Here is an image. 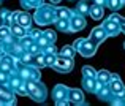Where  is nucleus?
Instances as JSON below:
<instances>
[{"label": "nucleus", "instance_id": "nucleus-1", "mask_svg": "<svg viewBox=\"0 0 125 106\" xmlns=\"http://www.w3.org/2000/svg\"><path fill=\"white\" fill-rule=\"evenodd\" d=\"M35 22L38 25H48L51 22H55L57 21V16H55V8L51 5H41L37 8L35 11V16H33Z\"/></svg>", "mask_w": 125, "mask_h": 106}, {"label": "nucleus", "instance_id": "nucleus-2", "mask_svg": "<svg viewBox=\"0 0 125 106\" xmlns=\"http://www.w3.org/2000/svg\"><path fill=\"white\" fill-rule=\"evenodd\" d=\"M120 16L117 13H113L108 19H104L101 22V27L104 29V32L108 33V36H117L120 33Z\"/></svg>", "mask_w": 125, "mask_h": 106}, {"label": "nucleus", "instance_id": "nucleus-3", "mask_svg": "<svg viewBox=\"0 0 125 106\" xmlns=\"http://www.w3.org/2000/svg\"><path fill=\"white\" fill-rule=\"evenodd\" d=\"M97 48H98V44H95L90 38H83V41L78 46L76 52H79L83 57H92V55H95V52H97Z\"/></svg>", "mask_w": 125, "mask_h": 106}, {"label": "nucleus", "instance_id": "nucleus-4", "mask_svg": "<svg viewBox=\"0 0 125 106\" xmlns=\"http://www.w3.org/2000/svg\"><path fill=\"white\" fill-rule=\"evenodd\" d=\"M73 67H74L73 59L62 57V55H57L55 64L52 65V68H54L55 71H59V73H70L71 70H73Z\"/></svg>", "mask_w": 125, "mask_h": 106}, {"label": "nucleus", "instance_id": "nucleus-5", "mask_svg": "<svg viewBox=\"0 0 125 106\" xmlns=\"http://www.w3.org/2000/svg\"><path fill=\"white\" fill-rule=\"evenodd\" d=\"M67 98L70 103L73 105H78V106H85L84 100V92L81 90V89H73V87H68V92H67Z\"/></svg>", "mask_w": 125, "mask_h": 106}, {"label": "nucleus", "instance_id": "nucleus-6", "mask_svg": "<svg viewBox=\"0 0 125 106\" xmlns=\"http://www.w3.org/2000/svg\"><path fill=\"white\" fill-rule=\"evenodd\" d=\"M68 21H70V32H81L83 29H85V25H87L84 16L78 14L76 11H73V14L70 16Z\"/></svg>", "mask_w": 125, "mask_h": 106}, {"label": "nucleus", "instance_id": "nucleus-7", "mask_svg": "<svg viewBox=\"0 0 125 106\" xmlns=\"http://www.w3.org/2000/svg\"><path fill=\"white\" fill-rule=\"evenodd\" d=\"M89 38H90L92 41L95 43V44L100 46L101 43H103L104 40L108 38V33L104 32V29L101 27V25H97V27H94V29L90 30V35H89Z\"/></svg>", "mask_w": 125, "mask_h": 106}, {"label": "nucleus", "instance_id": "nucleus-8", "mask_svg": "<svg viewBox=\"0 0 125 106\" xmlns=\"http://www.w3.org/2000/svg\"><path fill=\"white\" fill-rule=\"evenodd\" d=\"M108 85H109L113 95H117L119 92H122L124 89H125L122 79H120V76L117 74V73H111V79H109V82H108Z\"/></svg>", "mask_w": 125, "mask_h": 106}, {"label": "nucleus", "instance_id": "nucleus-9", "mask_svg": "<svg viewBox=\"0 0 125 106\" xmlns=\"http://www.w3.org/2000/svg\"><path fill=\"white\" fill-rule=\"evenodd\" d=\"M29 97L33 98L35 101H40V103H43V101L46 100V97H48V89L44 87V84H43L41 81H38V82H37V87H35V90L32 92Z\"/></svg>", "mask_w": 125, "mask_h": 106}, {"label": "nucleus", "instance_id": "nucleus-10", "mask_svg": "<svg viewBox=\"0 0 125 106\" xmlns=\"http://www.w3.org/2000/svg\"><path fill=\"white\" fill-rule=\"evenodd\" d=\"M81 85H83L84 90L90 92V94H95L101 84H100V82H98L95 78H87V76H83V82H81Z\"/></svg>", "mask_w": 125, "mask_h": 106}, {"label": "nucleus", "instance_id": "nucleus-11", "mask_svg": "<svg viewBox=\"0 0 125 106\" xmlns=\"http://www.w3.org/2000/svg\"><path fill=\"white\" fill-rule=\"evenodd\" d=\"M95 94H97L98 98L103 100V101H109L111 98H113V92H111V89H109V85H108V84H101Z\"/></svg>", "mask_w": 125, "mask_h": 106}, {"label": "nucleus", "instance_id": "nucleus-12", "mask_svg": "<svg viewBox=\"0 0 125 106\" xmlns=\"http://www.w3.org/2000/svg\"><path fill=\"white\" fill-rule=\"evenodd\" d=\"M16 24H19V25H22L24 29H30L32 27V16L29 14V13H25V11H19V16H18V19H16Z\"/></svg>", "mask_w": 125, "mask_h": 106}, {"label": "nucleus", "instance_id": "nucleus-13", "mask_svg": "<svg viewBox=\"0 0 125 106\" xmlns=\"http://www.w3.org/2000/svg\"><path fill=\"white\" fill-rule=\"evenodd\" d=\"M67 92H68V87H67V85L57 84L54 87V90H52V98H54V101L62 100V98H67Z\"/></svg>", "mask_w": 125, "mask_h": 106}, {"label": "nucleus", "instance_id": "nucleus-14", "mask_svg": "<svg viewBox=\"0 0 125 106\" xmlns=\"http://www.w3.org/2000/svg\"><path fill=\"white\" fill-rule=\"evenodd\" d=\"M10 30H11V35L14 36L16 40H21L22 36H25V35H27V29H24L22 25L16 24V22L10 25Z\"/></svg>", "mask_w": 125, "mask_h": 106}, {"label": "nucleus", "instance_id": "nucleus-15", "mask_svg": "<svg viewBox=\"0 0 125 106\" xmlns=\"http://www.w3.org/2000/svg\"><path fill=\"white\" fill-rule=\"evenodd\" d=\"M103 13H104L103 6L94 5V3H92L90 8H89V14H90V18L95 19V21H100V19H103Z\"/></svg>", "mask_w": 125, "mask_h": 106}, {"label": "nucleus", "instance_id": "nucleus-16", "mask_svg": "<svg viewBox=\"0 0 125 106\" xmlns=\"http://www.w3.org/2000/svg\"><path fill=\"white\" fill-rule=\"evenodd\" d=\"M89 8H90V5H89L87 0H79L76 8H74V11L81 16H89Z\"/></svg>", "mask_w": 125, "mask_h": 106}, {"label": "nucleus", "instance_id": "nucleus-17", "mask_svg": "<svg viewBox=\"0 0 125 106\" xmlns=\"http://www.w3.org/2000/svg\"><path fill=\"white\" fill-rule=\"evenodd\" d=\"M74 54H76V49L70 44H65L63 48H60V51L57 52V55H62V57H68V59H73Z\"/></svg>", "mask_w": 125, "mask_h": 106}, {"label": "nucleus", "instance_id": "nucleus-18", "mask_svg": "<svg viewBox=\"0 0 125 106\" xmlns=\"http://www.w3.org/2000/svg\"><path fill=\"white\" fill-rule=\"evenodd\" d=\"M71 14H73V10H70V8H65V6L55 8V16H57V19H70Z\"/></svg>", "mask_w": 125, "mask_h": 106}, {"label": "nucleus", "instance_id": "nucleus-19", "mask_svg": "<svg viewBox=\"0 0 125 106\" xmlns=\"http://www.w3.org/2000/svg\"><path fill=\"white\" fill-rule=\"evenodd\" d=\"M95 79H97L100 84H108L109 79H111V73L108 70H100V71H97V74H95Z\"/></svg>", "mask_w": 125, "mask_h": 106}, {"label": "nucleus", "instance_id": "nucleus-20", "mask_svg": "<svg viewBox=\"0 0 125 106\" xmlns=\"http://www.w3.org/2000/svg\"><path fill=\"white\" fill-rule=\"evenodd\" d=\"M32 65H35L37 68H44L46 67V62H44V52H38V54L33 55V60H32Z\"/></svg>", "mask_w": 125, "mask_h": 106}, {"label": "nucleus", "instance_id": "nucleus-21", "mask_svg": "<svg viewBox=\"0 0 125 106\" xmlns=\"http://www.w3.org/2000/svg\"><path fill=\"white\" fill-rule=\"evenodd\" d=\"M106 6L109 10H113L114 13H117L124 6V0H106Z\"/></svg>", "mask_w": 125, "mask_h": 106}, {"label": "nucleus", "instance_id": "nucleus-22", "mask_svg": "<svg viewBox=\"0 0 125 106\" xmlns=\"http://www.w3.org/2000/svg\"><path fill=\"white\" fill-rule=\"evenodd\" d=\"M54 24L57 25V29L60 32H70V21L68 19H57Z\"/></svg>", "mask_w": 125, "mask_h": 106}, {"label": "nucleus", "instance_id": "nucleus-23", "mask_svg": "<svg viewBox=\"0 0 125 106\" xmlns=\"http://www.w3.org/2000/svg\"><path fill=\"white\" fill-rule=\"evenodd\" d=\"M21 5L24 8H38L43 5V0H21Z\"/></svg>", "mask_w": 125, "mask_h": 106}, {"label": "nucleus", "instance_id": "nucleus-24", "mask_svg": "<svg viewBox=\"0 0 125 106\" xmlns=\"http://www.w3.org/2000/svg\"><path fill=\"white\" fill-rule=\"evenodd\" d=\"M0 71H5V73H10V74H11V73L16 71V70H14V67H13V64L0 59Z\"/></svg>", "mask_w": 125, "mask_h": 106}, {"label": "nucleus", "instance_id": "nucleus-25", "mask_svg": "<svg viewBox=\"0 0 125 106\" xmlns=\"http://www.w3.org/2000/svg\"><path fill=\"white\" fill-rule=\"evenodd\" d=\"M19 60H21L24 65H32V60H33V55H32L29 51H24L21 55H19Z\"/></svg>", "mask_w": 125, "mask_h": 106}, {"label": "nucleus", "instance_id": "nucleus-26", "mask_svg": "<svg viewBox=\"0 0 125 106\" xmlns=\"http://www.w3.org/2000/svg\"><path fill=\"white\" fill-rule=\"evenodd\" d=\"M11 36V30H10V25L0 24V41H3L5 38Z\"/></svg>", "mask_w": 125, "mask_h": 106}, {"label": "nucleus", "instance_id": "nucleus-27", "mask_svg": "<svg viewBox=\"0 0 125 106\" xmlns=\"http://www.w3.org/2000/svg\"><path fill=\"white\" fill-rule=\"evenodd\" d=\"M81 71H83V76H87V78H95V74H97L95 68L90 67V65H84Z\"/></svg>", "mask_w": 125, "mask_h": 106}, {"label": "nucleus", "instance_id": "nucleus-28", "mask_svg": "<svg viewBox=\"0 0 125 106\" xmlns=\"http://www.w3.org/2000/svg\"><path fill=\"white\" fill-rule=\"evenodd\" d=\"M33 41H35V38H32L30 35H25V36H22V38L19 40V44H21L24 49H27V48H29V46H30Z\"/></svg>", "mask_w": 125, "mask_h": 106}, {"label": "nucleus", "instance_id": "nucleus-29", "mask_svg": "<svg viewBox=\"0 0 125 106\" xmlns=\"http://www.w3.org/2000/svg\"><path fill=\"white\" fill-rule=\"evenodd\" d=\"M13 92H14V95H22V97H27V87H25V81H22V84H19Z\"/></svg>", "mask_w": 125, "mask_h": 106}, {"label": "nucleus", "instance_id": "nucleus-30", "mask_svg": "<svg viewBox=\"0 0 125 106\" xmlns=\"http://www.w3.org/2000/svg\"><path fill=\"white\" fill-rule=\"evenodd\" d=\"M35 43H37V44H38V46H40V48H41V49H44V48H46V46H48V44H49V40H48V38H46V36H44V35H43V33H41L40 36H37V38H35Z\"/></svg>", "mask_w": 125, "mask_h": 106}, {"label": "nucleus", "instance_id": "nucleus-31", "mask_svg": "<svg viewBox=\"0 0 125 106\" xmlns=\"http://www.w3.org/2000/svg\"><path fill=\"white\" fill-rule=\"evenodd\" d=\"M55 59H57V54H44V62H46V67H51L55 64Z\"/></svg>", "mask_w": 125, "mask_h": 106}, {"label": "nucleus", "instance_id": "nucleus-32", "mask_svg": "<svg viewBox=\"0 0 125 106\" xmlns=\"http://www.w3.org/2000/svg\"><path fill=\"white\" fill-rule=\"evenodd\" d=\"M43 35L46 36V38L49 40V43H55V40H57V35H55L54 30H51V29H48V30L43 32Z\"/></svg>", "mask_w": 125, "mask_h": 106}, {"label": "nucleus", "instance_id": "nucleus-33", "mask_svg": "<svg viewBox=\"0 0 125 106\" xmlns=\"http://www.w3.org/2000/svg\"><path fill=\"white\" fill-rule=\"evenodd\" d=\"M25 51H29V52H30V54H32V55H35V54H38V52H41V51H43V49H41V48H40V46H38V44H37V43H35V41H33V43H32V44H30V46H29V48H27V49H25Z\"/></svg>", "mask_w": 125, "mask_h": 106}, {"label": "nucleus", "instance_id": "nucleus-34", "mask_svg": "<svg viewBox=\"0 0 125 106\" xmlns=\"http://www.w3.org/2000/svg\"><path fill=\"white\" fill-rule=\"evenodd\" d=\"M0 84H2V85H8L10 84V73L0 71ZM8 87H10V85H8Z\"/></svg>", "mask_w": 125, "mask_h": 106}, {"label": "nucleus", "instance_id": "nucleus-35", "mask_svg": "<svg viewBox=\"0 0 125 106\" xmlns=\"http://www.w3.org/2000/svg\"><path fill=\"white\" fill-rule=\"evenodd\" d=\"M43 52H44V54H57V48L54 46V43H49V44L43 49Z\"/></svg>", "mask_w": 125, "mask_h": 106}, {"label": "nucleus", "instance_id": "nucleus-36", "mask_svg": "<svg viewBox=\"0 0 125 106\" xmlns=\"http://www.w3.org/2000/svg\"><path fill=\"white\" fill-rule=\"evenodd\" d=\"M41 33H43V32L40 30V29H32V27L29 29V35H30L32 38H37V36H40Z\"/></svg>", "mask_w": 125, "mask_h": 106}, {"label": "nucleus", "instance_id": "nucleus-37", "mask_svg": "<svg viewBox=\"0 0 125 106\" xmlns=\"http://www.w3.org/2000/svg\"><path fill=\"white\" fill-rule=\"evenodd\" d=\"M8 10H5V8H2L0 10V24H5V18H6V14H8Z\"/></svg>", "mask_w": 125, "mask_h": 106}, {"label": "nucleus", "instance_id": "nucleus-38", "mask_svg": "<svg viewBox=\"0 0 125 106\" xmlns=\"http://www.w3.org/2000/svg\"><path fill=\"white\" fill-rule=\"evenodd\" d=\"M55 105H57V106H68V105H70V101H68V98H62V100L55 101Z\"/></svg>", "mask_w": 125, "mask_h": 106}, {"label": "nucleus", "instance_id": "nucleus-39", "mask_svg": "<svg viewBox=\"0 0 125 106\" xmlns=\"http://www.w3.org/2000/svg\"><path fill=\"white\" fill-rule=\"evenodd\" d=\"M92 3H94V5H98V6H106V0H92Z\"/></svg>", "mask_w": 125, "mask_h": 106}, {"label": "nucleus", "instance_id": "nucleus-40", "mask_svg": "<svg viewBox=\"0 0 125 106\" xmlns=\"http://www.w3.org/2000/svg\"><path fill=\"white\" fill-rule=\"evenodd\" d=\"M113 97H117V98H120V100H124V101H125V89H124L122 92H119L117 95H113Z\"/></svg>", "mask_w": 125, "mask_h": 106}, {"label": "nucleus", "instance_id": "nucleus-41", "mask_svg": "<svg viewBox=\"0 0 125 106\" xmlns=\"http://www.w3.org/2000/svg\"><path fill=\"white\" fill-rule=\"evenodd\" d=\"M120 32H124L125 33V18H120Z\"/></svg>", "mask_w": 125, "mask_h": 106}, {"label": "nucleus", "instance_id": "nucleus-42", "mask_svg": "<svg viewBox=\"0 0 125 106\" xmlns=\"http://www.w3.org/2000/svg\"><path fill=\"white\" fill-rule=\"evenodd\" d=\"M49 2H51L52 5H55V3H59V2H60V0H49Z\"/></svg>", "mask_w": 125, "mask_h": 106}, {"label": "nucleus", "instance_id": "nucleus-43", "mask_svg": "<svg viewBox=\"0 0 125 106\" xmlns=\"http://www.w3.org/2000/svg\"><path fill=\"white\" fill-rule=\"evenodd\" d=\"M124 49H125V41H124Z\"/></svg>", "mask_w": 125, "mask_h": 106}, {"label": "nucleus", "instance_id": "nucleus-44", "mask_svg": "<svg viewBox=\"0 0 125 106\" xmlns=\"http://www.w3.org/2000/svg\"><path fill=\"white\" fill-rule=\"evenodd\" d=\"M2 55H3V54H0V59H2Z\"/></svg>", "mask_w": 125, "mask_h": 106}, {"label": "nucleus", "instance_id": "nucleus-45", "mask_svg": "<svg viewBox=\"0 0 125 106\" xmlns=\"http://www.w3.org/2000/svg\"><path fill=\"white\" fill-rule=\"evenodd\" d=\"M0 5H2V0H0Z\"/></svg>", "mask_w": 125, "mask_h": 106}, {"label": "nucleus", "instance_id": "nucleus-46", "mask_svg": "<svg viewBox=\"0 0 125 106\" xmlns=\"http://www.w3.org/2000/svg\"><path fill=\"white\" fill-rule=\"evenodd\" d=\"M124 3H125V0H124Z\"/></svg>", "mask_w": 125, "mask_h": 106}]
</instances>
